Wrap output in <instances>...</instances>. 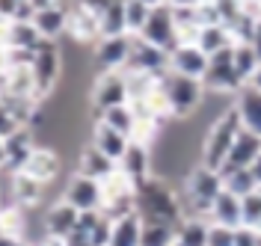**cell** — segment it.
I'll list each match as a JSON object with an SVG mask.
<instances>
[{
	"mask_svg": "<svg viewBox=\"0 0 261 246\" xmlns=\"http://www.w3.org/2000/svg\"><path fill=\"white\" fill-rule=\"evenodd\" d=\"M137 213L143 223H158V226H175L184 223V205H181L178 187H172L169 181L151 178L137 184Z\"/></svg>",
	"mask_w": 261,
	"mask_h": 246,
	"instance_id": "cell-1",
	"label": "cell"
},
{
	"mask_svg": "<svg viewBox=\"0 0 261 246\" xmlns=\"http://www.w3.org/2000/svg\"><path fill=\"white\" fill-rule=\"evenodd\" d=\"M223 190H226V184H223V175L217 169H208V166L196 163L178 184V196H181V205H184V213L187 216L211 220V208Z\"/></svg>",
	"mask_w": 261,
	"mask_h": 246,
	"instance_id": "cell-2",
	"label": "cell"
},
{
	"mask_svg": "<svg viewBox=\"0 0 261 246\" xmlns=\"http://www.w3.org/2000/svg\"><path fill=\"white\" fill-rule=\"evenodd\" d=\"M244 131V125H241V116L234 110V104H228L223 113H217L211 119V125L205 128L202 133V146H199V163L208 166V169H223V163L228 160V151L234 146V140H238V133Z\"/></svg>",
	"mask_w": 261,
	"mask_h": 246,
	"instance_id": "cell-3",
	"label": "cell"
},
{
	"mask_svg": "<svg viewBox=\"0 0 261 246\" xmlns=\"http://www.w3.org/2000/svg\"><path fill=\"white\" fill-rule=\"evenodd\" d=\"M158 83H161L163 95H166V104H169V113H172L175 122H187V119H193L202 110L205 95H208V89H205L202 80L184 77V74H175V71H166Z\"/></svg>",
	"mask_w": 261,
	"mask_h": 246,
	"instance_id": "cell-4",
	"label": "cell"
},
{
	"mask_svg": "<svg viewBox=\"0 0 261 246\" xmlns=\"http://www.w3.org/2000/svg\"><path fill=\"white\" fill-rule=\"evenodd\" d=\"M30 71H33V80H36V89H39V98L48 101L60 89V80H63V71H65L60 42H42V48L33 53Z\"/></svg>",
	"mask_w": 261,
	"mask_h": 246,
	"instance_id": "cell-5",
	"label": "cell"
},
{
	"mask_svg": "<svg viewBox=\"0 0 261 246\" xmlns=\"http://www.w3.org/2000/svg\"><path fill=\"white\" fill-rule=\"evenodd\" d=\"M86 104L98 113H104L110 107H119V104H130V89H128L125 71H98L92 83H89Z\"/></svg>",
	"mask_w": 261,
	"mask_h": 246,
	"instance_id": "cell-6",
	"label": "cell"
},
{
	"mask_svg": "<svg viewBox=\"0 0 261 246\" xmlns=\"http://www.w3.org/2000/svg\"><path fill=\"white\" fill-rule=\"evenodd\" d=\"M101 211L107 213L110 220L137 213V184L130 178H125L119 169L110 178L101 181Z\"/></svg>",
	"mask_w": 261,
	"mask_h": 246,
	"instance_id": "cell-7",
	"label": "cell"
},
{
	"mask_svg": "<svg viewBox=\"0 0 261 246\" xmlns=\"http://www.w3.org/2000/svg\"><path fill=\"white\" fill-rule=\"evenodd\" d=\"M140 39H146L148 45L166 50V53H172V50L178 48L181 36H178V24H175V12H172V6L163 3V6H158V9H151V15H148Z\"/></svg>",
	"mask_w": 261,
	"mask_h": 246,
	"instance_id": "cell-8",
	"label": "cell"
},
{
	"mask_svg": "<svg viewBox=\"0 0 261 246\" xmlns=\"http://www.w3.org/2000/svg\"><path fill=\"white\" fill-rule=\"evenodd\" d=\"M205 89L208 92H217V95H238L241 89H244V80L238 77V71H234V57H231V48L228 50H220V53H214L211 63H208V71H205Z\"/></svg>",
	"mask_w": 261,
	"mask_h": 246,
	"instance_id": "cell-9",
	"label": "cell"
},
{
	"mask_svg": "<svg viewBox=\"0 0 261 246\" xmlns=\"http://www.w3.org/2000/svg\"><path fill=\"white\" fill-rule=\"evenodd\" d=\"M169 71V53L154 45H148L146 39L134 36V48L130 60L125 66V74H148V77H163Z\"/></svg>",
	"mask_w": 261,
	"mask_h": 246,
	"instance_id": "cell-10",
	"label": "cell"
},
{
	"mask_svg": "<svg viewBox=\"0 0 261 246\" xmlns=\"http://www.w3.org/2000/svg\"><path fill=\"white\" fill-rule=\"evenodd\" d=\"M134 48V36H104L92 48V63L95 71H125Z\"/></svg>",
	"mask_w": 261,
	"mask_h": 246,
	"instance_id": "cell-11",
	"label": "cell"
},
{
	"mask_svg": "<svg viewBox=\"0 0 261 246\" xmlns=\"http://www.w3.org/2000/svg\"><path fill=\"white\" fill-rule=\"evenodd\" d=\"M60 199H65L68 205H74L81 213L101 211V181L86 178V175H81V172H74V175L63 184Z\"/></svg>",
	"mask_w": 261,
	"mask_h": 246,
	"instance_id": "cell-12",
	"label": "cell"
},
{
	"mask_svg": "<svg viewBox=\"0 0 261 246\" xmlns=\"http://www.w3.org/2000/svg\"><path fill=\"white\" fill-rule=\"evenodd\" d=\"M68 39L74 45H83V48L92 50L104 39L101 36V18L89 9H83L81 3H71V9H68Z\"/></svg>",
	"mask_w": 261,
	"mask_h": 246,
	"instance_id": "cell-13",
	"label": "cell"
},
{
	"mask_svg": "<svg viewBox=\"0 0 261 246\" xmlns=\"http://www.w3.org/2000/svg\"><path fill=\"white\" fill-rule=\"evenodd\" d=\"M119 172L130 178L134 184H140V181H146L154 175V154H151V146H143V143H134L130 140L128 151L122 154V160H119Z\"/></svg>",
	"mask_w": 261,
	"mask_h": 246,
	"instance_id": "cell-14",
	"label": "cell"
},
{
	"mask_svg": "<svg viewBox=\"0 0 261 246\" xmlns=\"http://www.w3.org/2000/svg\"><path fill=\"white\" fill-rule=\"evenodd\" d=\"M208 63H211V57L199 48V45H178V48L169 53V71L184 74V77H196V80L205 77Z\"/></svg>",
	"mask_w": 261,
	"mask_h": 246,
	"instance_id": "cell-15",
	"label": "cell"
},
{
	"mask_svg": "<svg viewBox=\"0 0 261 246\" xmlns=\"http://www.w3.org/2000/svg\"><path fill=\"white\" fill-rule=\"evenodd\" d=\"M21 172H27L30 178L42 181L45 187H50L54 181L60 178V172H63V160H60V151L50 146H39L33 151V157L27 160V166L21 169Z\"/></svg>",
	"mask_w": 261,
	"mask_h": 246,
	"instance_id": "cell-16",
	"label": "cell"
},
{
	"mask_svg": "<svg viewBox=\"0 0 261 246\" xmlns=\"http://www.w3.org/2000/svg\"><path fill=\"white\" fill-rule=\"evenodd\" d=\"M81 226V211L74 205H68L65 199L50 202L48 211H45V231L50 237H68L71 231H77Z\"/></svg>",
	"mask_w": 261,
	"mask_h": 246,
	"instance_id": "cell-17",
	"label": "cell"
},
{
	"mask_svg": "<svg viewBox=\"0 0 261 246\" xmlns=\"http://www.w3.org/2000/svg\"><path fill=\"white\" fill-rule=\"evenodd\" d=\"M89 143H92L101 154H107V157L119 166L122 154H125V151H128V146H130V136L113 131L110 125H104V122H98V119H95V122H92V131H89Z\"/></svg>",
	"mask_w": 261,
	"mask_h": 246,
	"instance_id": "cell-18",
	"label": "cell"
},
{
	"mask_svg": "<svg viewBox=\"0 0 261 246\" xmlns=\"http://www.w3.org/2000/svg\"><path fill=\"white\" fill-rule=\"evenodd\" d=\"M261 154V136L252 131H241L238 133V140H234V146L228 151V160L223 163L220 172H234V169H249V166L258 160Z\"/></svg>",
	"mask_w": 261,
	"mask_h": 246,
	"instance_id": "cell-19",
	"label": "cell"
},
{
	"mask_svg": "<svg viewBox=\"0 0 261 246\" xmlns=\"http://www.w3.org/2000/svg\"><path fill=\"white\" fill-rule=\"evenodd\" d=\"M39 146H42V143H39V136H36L33 128H18L12 136H6V160H9V172H21Z\"/></svg>",
	"mask_w": 261,
	"mask_h": 246,
	"instance_id": "cell-20",
	"label": "cell"
},
{
	"mask_svg": "<svg viewBox=\"0 0 261 246\" xmlns=\"http://www.w3.org/2000/svg\"><path fill=\"white\" fill-rule=\"evenodd\" d=\"M48 187L42 181L30 178L27 172H12V205L24 208V211H39L45 202Z\"/></svg>",
	"mask_w": 261,
	"mask_h": 246,
	"instance_id": "cell-21",
	"label": "cell"
},
{
	"mask_svg": "<svg viewBox=\"0 0 261 246\" xmlns=\"http://www.w3.org/2000/svg\"><path fill=\"white\" fill-rule=\"evenodd\" d=\"M68 9L71 6H48V9H39L36 15H33V24H36V30L42 33L45 42H60L63 36H68Z\"/></svg>",
	"mask_w": 261,
	"mask_h": 246,
	"instance_id": "cell-22",
	"label": "cell"
},
{
	"mask_svg": "<svg viewBox=\"0 0 261 246\" xmlns=\"http://www.w3.org/2000/svg\"><path fill=\"white\" fill-rule=\"evenodd\" d=\"M119 166L107 157V154H101L92 143H83L81 151H77V172L86 175V178H95V181H104L110 178Z\"/></svg>",
	"mask_w": 261,
	"mask_h": 246,
	"instance_id": "cell-23",
	"label": "cell"
},
{
	"mask_svg": "<svg viewBox=\"0 0 261 246\" xmlns=\"http://www.w3.org/2000/svg\"><path fill=\"white\" fill-rule=\"evenodd\" d=\"M234 110L241 116V125L244 131H252L261 136V89L255 86H244L238 95H234Z\"/></svg>",
	"mask_w": 261,
	"mask_h": 246,
	"instance_id": "cell-24",
	"label": "cell"
},
{
	"mask_svg": "<svg viewBox=\"0 0 261 246\" xmlns=\"http://www.w3.org/2000/svg\"><path fill=\"white\" fill-rule=\"evenodd\" d=\"M211 226H223V229H241L244 226V205L234 193L223 190L211 208Z\"/></svg>",
	"mask_w": 261,
	"mask_h": 246,
	"instance_id": "cell-25",
	"label": "cell"
},
{
	"mask_svg": "<svg viewBox=\"0 0 261 246\" xmlns=\"http://www.w3.org/2000/svg\"><path fill=\"white\" fill-rule=\"evenodd\" d=\"M143 240V220L140 213H128L113 220V234H110V246H140Z\"/></svg>",
	"mask_w": 261,
	"mask_h": 246,
	"instance_id": "cell-26",
	"label": "cell"
},
{
	"mask_svg": "<svg viewBox=\"0 0 261 246\" xmlns=\"http://www.w3.org/2000/svg\"><path fill=\"white\" fill-rule=\"evenodd\" d=\"M208 234H211V220L184 216L175 234V246H208Z\"/></svg>",
	"mask_w": 261,
	"mask_h": 246,
	"instance_id": "cell-27",
	"label": "cell"
},
{
	"mask_svg": "<svg viewBox=\"0 0 261 246\" xmlns=\"http://www.w3.org/2000/svg\"><path fill=\"white\" fill-rule=\"evenodd\" d=\"M42 33L36 30V24L33 21H12V27H9V39H6V45L9 48H18V50H36L42 48Z\"/></svg>",
	"mask_w": 261,
	"mask_h": 246,
	"instance_id": "cell-28",
	"label": "cell"
},
{
	"mask_svg": "<svg viewBox=\"0 0 261 246\" xmlns=\"http://www.w3.org/2000/svg\"><path fill=\"white\" fill-rule=\"evenodd\" d=\"M196 45L205 50L208 57H214V53H220V50L234 48V36L228 33V27H223V24H214V27H202V30H199Z\"/></svg>",
	"mask_w": 261,
	"mask_h": 246,
	"instance_id": "cell-29",
	"label": "cell"
},
{
	"mask_svg": "<svg viewBox=\"0 0 261 246\" xmlns=\"http://www.w3.org/2000/svg\"><path fill=\"white\" fill-rule=\"evenodd\" d=\"M98 122L110 125L113 131L125 133V136H134V128H137V116L130 110V104H119V107H110V110L98 113Z\"/></svg>",
	"mask_w": 261,
	"mask_h": 246,
	"instance_id": "cell-30",
	"label": "cell"
},
{
	"mask_svg": "<svg viewBox=\"0 0 261 246\" xmlns=\"http://www.w3.org/2000/svg\"><path fill=\"white\" fill-rule=\"evenodd\" d=\"M231 57H234V71H238V77L244 80V86L249 83V77L258 71V57H255V50L249 42H238L234 48H231Z\"/></svg>",
	"mask_w": 261,
	"mask_h": 246,
	"instance_id": "cell-31",
	"label": "cell"
},
{
	"mask_svg": "<svg viewBox=\"0 0 261 246\" xmlns=\"http://www.w3.org/2000/svg\"><path fill=\"white\" fill-rule=\"evenodd\" d=\"M223 175V184H226L228 193H234L238 199H246L249 193L258 190V181L252 178L249 169H234V172H220Z\"/></svg>",
	"mask_w": 261,
	"mask_h": 246,
	"instance_id": "cell-32",
	"label": "cell"
},
{
	"mask_svg": "<svg viewBox=\"0 0 261 246\" xmlns=\"http://www.w3.org/2000/svg\"><path fill=\"white\" fill-rule=\"evenodd\" d=\"M128 21H125V0H116L113 6L101 15V36H125Z\"/></svg>",
	"mask_w": 261,
	"mask_h": 246,
	"instance_id": "cell-33",
	"label": "cell"
},
{
	"mask_svg": "<svg viewBox=\"0 0 261 246\" xmlns=\"http://www.w3.org/2000/svg\"><path fill=\"white\" fill-rule=\"evenodd\" d=\"M175 226H158V223H143V240L140 246H175Z\"/></svg>",
	"mask_w": 261,
	"mask_h": 246,
	"instance_id": "cell-34",
	"label": "cell"
},
{
	"mask_svg": "<svg viewBox=\"0 0 261 246\" xmlns=\"http://www.w3.org/2000/svg\"><path fill=\"white\" fill-rule=\"evenodd\" d=\"M148 15H151V6L140 3V0H125V21H128V36H140L146 27Z\"/></svg>",
	"mask_w": 261,
	"mask_h": 246,
	"instance_id": "cell-35",
	"label": "cell"
},
{
	"mask_svg": "<svg viewBox=\"0 0 261 246\" xmlns=\"http://www.w3.org/2000/svg\"><path fill=\"white\" fill-rule=\"evenodd\" d=\"M241 205H244V226L258 231V226H261V193L258 190L249 193L246 199H241Z\"/></svg>",
	"mask_w": 261,
	"mask_h": 246,
	"instance_id": "cell-36",
	"label": "cell"
},
{
	"mask_svg": "<svg viewBox=\"0 0 261 246\" xmlns=\"http://www.w3.org/2000/svg\"><path fill=\"white\" fill-rule=\"evenodd\" d=\"M18 128H24L21 122L15 119V113L9 110V104L0 98V140H6V136H12Z\"/></svg>",
	"mask_w": 261,
	"mask_h": 246,
	"instance_id": "cell-37",
	"label": "cell"
},
{
	"mask_svg": "<svg viewBox=\"0 0 261 246\" xmlns=\"http://www.w3.org/2000/svg\"><path fill=\"white\" fill-rule=\"evenodd\" d=\"M208 246H234V229L211 226V234H208Z\"/></svg>",
	"mask_w": 261,
	"mask_h": 246,
	"instance_id": "cell-38",
	"label": "cell"
},
{
	"mask_svg": "<svg viewBox=\"0 0 261 246\" xmlns=\"http://www.w3.org/2000/svg\"><path fill=\"white\" fill-rule=\"evenodd\" d=\"M234 246H261V234L255 229H234Z\"/></svg>",
	"mask_w": 261,
	"mask_h": 246,
	"instance_id": "cell-39",
	"label": "cell"
},
{
	"mask_svg": "<svg viewBox=\"0 0 261 246\" xmlns=\"http://www.w3.org/2000/svg\"><path fill=\"white\" fill-rule=\"evenodd\" d=\"M21 6H24V0H0V18H9V21H15Z\"/></svg>",
	"mask_w": 261,
	"mask_h": 246,
	"instance_id": "cell-40",
	"label": "cell"
},
{
	"mask_svg": "<svg viewBox=\"0 0 261 246\" xmlns=\"http://www.w3.org/2000/svg\"><path fill=\"white\" fill-rule=\"evenodd\" d=\"M249 45H252V50H255V57H258V63H261V21L255 24V33L249 39Z\"/></svg>",
	"mask_w": 261,
	"mask_h": 246,
	"instance_id": "cell-41",
	"label": "cell"
},
{
	"mask_svg": "<svg viewBox=\"0 0 261 246\" xmlns=\"http://www.w3.org/2000/svg\"><path fill=\"white\" fill-rule=\"evenodd\" d=\"M9 71V45H0V77Z\"/></svg>",
	"mask_w": 261,
	"mask_h": 246,
	"instance_id": "cell-42",
	"label": "cell"
},
{
	"mask_svg": "<svg viewBox=\"0 0 261 246\" xmlns=\"http://www.w3.org/2000/svg\"><path fill=\"white\" fill-rule=\"evenodd\" d=\"M36 246H68V240H65V237H50V234H45Z\"/></svg>",
	"mask_w": 261,
	"mask_h": 246,
	"instance_id": "cell-43",
	"label": "cell"
},
{
	"mask_svg": "<svg viewBox=\"0 0 261 246\" xmlns=\"http://www.w3.org/2000/svg\"><path fill=\"white\" fill-rule=\"evenodd\" d=\"M244 6L252 12L255 18H261V0H244Z\"/></svg>",
	"mask_w": 261,
	"mask_h": 246,
	"instance_id": "cell-44",
	"label": "cell"
},
{
	"mask_svg": "<svg viewBox=\"0 0 261 246\" xmlns=\"http://www.w3.org/2000/svg\"><path fill=\"white\" fill-rule=\"evenodd\" d=\"M9 169V160H6V140H0V172Z\"/></svg>",
	"mask_w": 261,
	"mask_h": 246,
	"instance_id": "cell-45",
	"label": "cell"
},
{
	"mask_svg": "<svg viewBox=\"0 0 261 246\" xmlns=\"http://www.w3.org/2000/svg\"><path fill=\"white\" fill-rule=\"evenodd\" d=\"M249 172H252V178L258 181V187H261V154H258V160L249 166Z\"/></svg>",
	"mask_w": 261,
	"mask_h": 246,
	"instance_id": "cell-46",
	"label": "cell"
},
{
	"mask_svg": "<svg viewBox=\"0 0 261 246\" xmlns=\"http://www.w3.org/2000/svg\"><path fill=\"white\" fill-rule=\"evenodd\" d=\"M246 86H255V89H261V66H258V71L249 77V83H246Z\"/></svg>",
	"mask_w": 261,
	"mask_h": 246,
	"instance_id": "cell-47",
	"label": "cell"
},
{
	"mask_svg": "<svg viewBox=\"0 0 261 246\" xmlns=\"http://www.w3.org/2000/svg\"><path fill=\"white\" fill-rule=\"evenodd\" d=\"M140 3H146V6H151V9H158V6L166 3V0H140Z\"/></svg>",
	"mask_w": 261,
	"mask_h": 246,
	"instance_id": "cell-48",
	"label": "cell"
},
{
	"mask_svg": "<svg viewBox=\"0 0 261 246\" xmlns=\"http://www.w3.org/2000/svg\"><path fill=\"white\" fill-rule=\"evenodd\" d=\"M0 213H3V196H0Z\"/></svg>",
	"mask_w": 261,
	"mask_h": 246,
	"instance_id": "cell-49",
	"label": "cell"
},
{
	"mask_svg": "<svg viewBox=\"0 0 261 246\" xmlns=\"http://www.w3.org/2000/svg\"><path fill=\"white\" fill-rule=\"evenodd\" d=\"M258 234H261V226H258Z\"/></svg>",
	"mask_w": 261,
	"mask_h": 246,
	"instance_id": "cell-50",
	"label": "cell"
}]
</instances>
